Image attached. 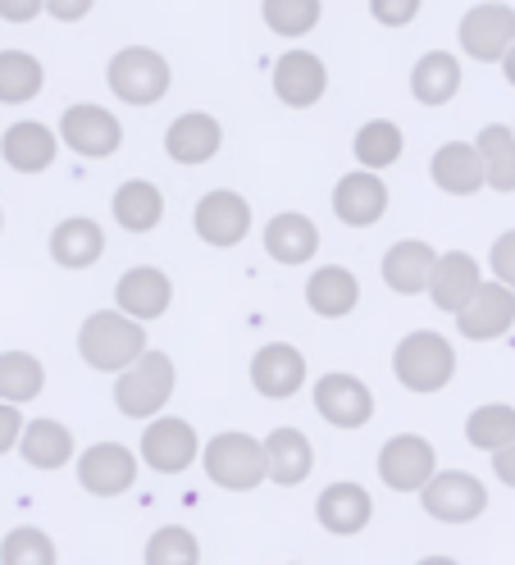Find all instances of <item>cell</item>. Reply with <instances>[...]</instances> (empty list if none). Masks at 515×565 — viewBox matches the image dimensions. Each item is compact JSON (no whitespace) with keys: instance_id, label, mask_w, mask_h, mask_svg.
I'll return each instance as SVG.
<instances>
[{"instance_id":"6da1fadb","label":"cell","mask_w":515,"mask_h":565,"mask_svg":"<svg viewBox=\"0 0 515 565\" xmlns=\"http://www.w3.org/2000/svg\"><path fill=\"white\" fill-rule=\"evenodd\" d=\"M147 324H137L124 310H92L78 324V356L96 374H124L147 356Z\"/></svg>"},{"instance_id":"7a4b0ae2","label":"cell","mask_w":515,"mask_h":565,"mask_svg":"<svg viewBox=\"0 0 515 565\" xmlns=\"http://www.w3.org/2000/svg\"><path fill=\"white\" fill-rule=\"evenodd\" d=\"M393 374L406 393L433 397L457 379V347L438 329H416L393 347Z\"/></svg>"},{"instance_id":"3957f363","label":"cell","mask_w":515,"mask_h":565,"mask_svg":"<svg viewBox=\"0 0 515 565\" xmlns=\"http://www.w3.org/2000/svg\"><path fill=\"white\" fill-rule=\"evenodd\" d=\"M179 387V365L169 351H147L137 365H128L124 374H115V411L124 419H142L151 424L155 415H164V406L174 402Z\"/></svg>"},{"instance_id":"277c9868","label":"cell","mask_w":515,"mask_h":565,"mask_svg":"<svg viewBox=\"0 0 515 565\" xmlns=\"http://www.w3.org/2000/svg\"><path fill=\"white\" fill-rule=\"evenodd\" d=\"M201 470L215 488L224 492H251L260 483H269V456H265V438L228 429L215 434L201 447Z\"/></svg>"},{"instance_id":"5b68a950","label":"cell","mask_w":515,"mask_h":565,"mask_svg":"<svg viewBox=\"0 0 515 565\" xmlns=\"http://www.w3.org/2000/svg\"><path fill=\"white\" fill-rule=\"evenodd\" d=\"M106 83L124 105L151 110L174 87V68H169V60L155 46H119L106 64Z\"/></svg>"},{"instance_id":"8992f818","label":"cell","mask_w":515,"mask_h":565,"mask_svg":"<svg viewBox=\"0 0 515 565\" xmlns=\"http://www.w3.org/2000/svg\"><path fill=\"white\" fill-rule=\"evenodd\" d=\"M461 55L474 64H502L506 51L515 46V6L506 0H479L457 23Z\"/></svg>"},{"instance_id":"52a82bcc","label":"cell","mask_w":515,"mask_h":565,"mask_svg":"<svg viewBox=\"0 0 515 565\" xmlns=\"http://www.w3.org/2000/svg\"><path fill=\"white\" fill-rule=\"evenodd\" d=\"M60 141L74 156L83 160H110L119 156L124 147V124L119 115L110 110V105H96V100H78V105H68V110L60 115Z\"/></svg>"},{"instance_id":"ba28073f","label":"cell","mask_w":515,"mask_h":565,"mask_svg":"<svg viewBox=\"0 0 515 565\" xmlns=\"http://www.w3.org/2000/svg\"><path fill=\"white\" fill-rule=\"evenodd\" d=\"M251 201L233 188H211L196 205H192V228L205 246H215V252H233V246H243L251 237Z\"/></svg>"},{"instance_id":"9c48e42d","label":"cell","mask_w":515,"mask_h":565,"mask_svg":"<svg viewBox=\"0 0 515 565\" xmlns=\"http://www.w3.org/2000/svg\"><path fill=\"white\" fill-rule=\"evenodd\" d=\"M201 434L196 424L183 419V415H155L147 424L142 443H137V456H142V466L155 470V475H183L201 461Z\"/></svg>"},{"instance_id":"30bf717a","label":"cell","mask_w":515,"mask_h":565,"mask_svg":"<svg viewBox=\"0 0 515 565\" xmlns=\"http://www.w3.org/2000/svg\"><path fill=\"white\" fill-rule=\"evenodd\" d=\"M74 475H78V488L92 492V498H124V492H132L137 475H142V456L115 438L92 443L78 451Z\"/></svg>"},{"instance_id":"8fae6325","label":"cell","mask_w":515,"mask_h":565,"mask_svg":"<svg viewBox=\"0 0 515 565\" xmlns=\"http://www.w3.org/2000/svg\"><path fill=\"white\" fill-rule=\"evenodd\" d=\"M311 397H315V415L324 424H333V429H365V424L374 419V387L352 374V370H329L315 379L311 387Z\"/></svg>"},{"instance_id":"7c38bea8","label":"cell","mask_w":515,"mask_h":565,"mask_svg":"<svg viewBox=\"0 0 515 565\" xmlns=\"http://www.w3.org/2000/svg\"><path fill=\"white\" fill-rule=\"evenodd\" d=\"M420 507L438 524H470L489 511V488L470 470H438L420 492Z\"/></svg>"},{"instance_id":"4fadbf2b","label":"cell","mask_w":515,"mask_h":565,"mask_svg":"<svg viewBox=\"0 0 515 565\" xmlns=\"http://www.w3.org/2000/svg\"><path fill=\"white\" fill-rule=\"evenodd\" d=\"M379 479L393 492H425L429 479L438 475V451L425 434H393L379 447V461H374Z\"/></svg>"},{"instance_id":"5bb4252c","label":"cell","mask_w":515,"mask_h":565,"mask_svg":"<svg viewBox=\"0 0 515 565\" xmlns=\"http://www.w3.org/2000/svg\"><path fill=\"white\" fill-rule=\"evenodd\" d=\"M452 320L465 342H497L515 329V292L497 278H484L479 292L465 301V310L452 315Z\"/></svg>"},{"instance_id":"9a60e30c","label":"cell","mask_w":515,"mask_h":565,"mask_svg":"<svg viewBox=\"0 0 515 565\" xmlns=\"http://www.w3.org/2000/svg\"><path fill=\"white\" fill-rule=\"evenodd\" d=\"M247 379H251V387H256L260 397L288 402V397H297L301 387H305V379H311V365H305L301 347H292V342H265V347H256Z\"/></svg>"},{"instance_id":"2e32d148","label":"cell","mask_w":515,"mask_h":565,"mask_svg":"<svg viewBox=\"0 0 515 565\" xmlns=\"http://www.w3.org/2000/svg\"><path fill=\"white\" fill-rule=\"evenodd\" d=\"M393 205L388 183L374 169H352L333 183V215L347 228H374Z\"/></svg>"},{"instance_id":"e0dca14e","label":"cell","mask_w":515,"mask_h":565,"mask_svg":"<svg viewBox=\"0 0 515 565\" xmlns=\"http://www.w3.org/2000/svg\"><path fill=\"white\" fill-rule=\"evenodd\" d=\"M273 96H279L288 110H311L329 96V64L315 51L292 46L288 55L273 60Z\"/></svg>"},{"instance_id":"ac0fdd59","label":"cell","mask_w":515,"mask_h":565,"mask_svg":"<svg viewBox=\"0 0 515 565\" xmlns=\"http://www.w3.org/2000/svg\"><path fill=\"white\" fill-rule=\"evenodd\" d=\"M174 306V278L160 265H132L119 274L115 282V310L132 315L137 324H155L160 315H169Z\"/></svg>"},{"instance_id":"d6986e66","label":"cell","mask_w":515,"mask_h":565,"mask_svg":"<svg viewBox=\"0 0 515 565\" xmlns=\"http://www.w3.org/2000/svg\"><path fill=\"white\" fill-rule=\"evenodd\" d=\"M60 132L42 119H14L6 132H0V160H6L14 173H23V179H37V173H46L55 160H60Z\"/></svg>"},{"instance_id":"ffe728a7","label":"cell","mask_w":515,"mask_h":565,"mask_svg":"<svg viewBox=\"0 0 515 565\" xmlns=\"http://www.w3.org/2000/svg\"><path fill=\"white\" fill-rule=\"evenodd\" d=\"M224 151V124L205 110H187L164 128V156L183 164V169H201Z\"/></svg>"},{"instance_id":"44dd1931","label":"cell","mask_w":515,"mask_h":565,"mask_svg":"<svg viewBox=\"0 0 515 565\" xmlns=\"http://www.w3.org/2000/svg\"><path fill=\"white\" fill-rule=\"evenodd\" d=\"M315 520H320L324 534L356 539V534H365L369 520H374V498L356 479H337V483H329L315 498Z\"/></svg>"},{"instance_id":"7402d4cb","label":"cell","mask_w":515,"mask_h":565,"mask_svg":"<svg viewBox=\"0 0 515 565\" xmlns=\"http://www.w3.org/2000/svg\"><path fill=\"white\" fill-rule=\"evenodd\" d=\"M260 246L273 265H288V269L311 265L320 252V224L311 215H301V210H279V215L265 224Z\"/></svg>"},{"instance_id":"603a6c76","label":"cell","mask_w":515,"mask_h":565,"mask_svg":"<svg viewBox=\"0 0 515 565\" xmlns=\"http://www.w3.org/2000/svg\"><path fill=\"white\" fill-rule=\"evenodd\" d=\"M429 179L448 196H479L489 188V173H484V160H479L474 141H442L429 156Z\"/></svg>"},{"instance_id":"cb8c5ba5","label":"cell","mask_w":515,"mask_h":565,"mask_svg":"<svg viewBox=\"0 0 515 565\" xmlns=\"http://www.w3.org/2000/svg\"><path fill=\"white\" fill-rule=\"evenodd\" d=\"M433 265H438V252L425 237H397L379 260V274L397 297H420V292H429Z\"/></svg>"},{"instance_id":"d4e9b609","label":"cell","mask_w":515,"mask_h":565,"mask_svg":"<svg viewBox=\"0 0 515 565\" xmlns=\"http://www.w3.org/2000/svg\"><path fill=\"white\" fill-rule=\"evenodd\" d=\"M484 282V265H479L470 252H438V265H433V278H429V301L442 310V315H461L465 301L479 292Z\"/></svg>"},{"instance_id":"484cf974","label":"cell","mask_w":515,"mask_h":565,"mask_svg":"<svg viewBox=\"0 0 515 565\" xmlns=\"http://www.w3.org/2000/svg\"><path fill=\"white\" fill-rule=\"evenodd\" d=\"M46 252H51V260L60 269L83 274V269H92L100 256H106V228H100L92 215H68V220H60L51 228Z\"/></svg>"},{"instance_id":"4316f807","label":"cell","mask_w":515,"mask_h":565,"mask_svg":"<svg viewBox=\"0 0 515 565\" xmlns=\"http://www.w3.org/2000/svg\"><path fill=\"white\" fill-rule=\"evenodd\" d=\"M461 83H465V68H461V55L452 51H425L410 68V96H416L425 110H442L461 96Z\"/></svg>"},{"instance_id":"83f0119b","label":"cell","mask_w":515,"mask_h":565,"mask_svg":"<svg viewBox=\"0 0 515 565\" xmlns=\"http://www.w3.org/2000/svg\"><path fill=\"white\" fill-rule=\"evenodd\" d=\"M305 306L320 320H347L361 306V278L347 265H320L305 278Z\"/></svg>"},{"instance_id":"f1b7e54d","label":"cell","mask_w":515,"mask_h":565,"mask_svg":"<svg viewBox=\"0 0 515 565\" xmlns=\"http://www.w3.org/2000/svg\"><path fill=\"white\" fill-rule=\"evenodd\" d=\"M265 456H269V483L279 488H297L315 470V447L292 424H279L273 434H265Z\"/></svg>"},{"instance_id":"f546056e","label":"cell","mask_w":515,"mask_h":565,"mask_svg":"<svg viewBox=\"0 0 515 565\" xmlns=\"http://www.w3.org/2000/svg\"><path fill=\"white\" fill-rule=\"evenodd\" d=\"M19 456L32 466V470H64L68 461H78L74 456V429H68L64 419H28V429L19 438Z\"/></svg>"},{"instance_id":"4dcf8cb0","label":"cell","mask_w":515,"mask_h":565,"mask_svg":"<svg viewBox=\"0 0 515 565\" xmlns=\"http://www.w3.org/2000/svg\"><path fill=\"white\" fill-rule=\"evenodd\" d=\"M110 215L124 233H155L164 220V192L151 179H128L110 196Z\"/></svg>"},{"instance_id":"1f68e13d","label":"cell","mask_w":515,"mask_h":565,"mask_svg":"<svg viewBox=\"0 0 515 565\" xmlns=\"http://www.w3.org/2000/svg\"><path fill=\"white\" fill-rule=\"evenodd\" d=\"M474 147H479V160H484L489 188L511 196L515 192V128L511 124H484L474 132Z\"/></svg>"},{"instance_id":"d6a6232c","label":"cell","mask_w":515,"mask_h":565,"mask_svg":"<svg viewBox=\"0 0 515 565\" xmlns=\"http://www.w3.org/2000/svg\"><path fill=\"white\" fill-rule=\"evenodd\" d=\"M46 87V64L32 51H0V105H28Z\"/></svg>"},{"instance_id":"836d02e7","label":"cell","mask_w":515,"mask_h":565,"mask_svg":"<svg viewBox=\"0 0 515 565\" xmlns=\"http://www.w3.org/2000/svg\"><path fill=\"white\" fill-rule=\"evenodd\" d=\"M406 151V132L393 124V119H365L352 137V156L361 169H374V173H384L401 160Z\"/></svg>"},{"instance_id":"e575fe53","label":"cell","mask_w":515,"mask_h":565,"mask_svg":"<svg viewBox=\"0 0 515 565\" xmlns=\"http://www.w3.org/2000/svg\"><path fill=\"white\" fill-rule=\"evenodd\" d=\"M46 387V365L32 351H0V402L28 406Z\"/></svg>"},{"instance_id":"d590c367","label":"cell","mask_w":515,"mask_h":565,"mask_svg":"<svg viewBox=\"0 0 515 565\" xmlns=\"http://www.w3.org/2000/svg\"><path fill=\"white\" fill-rule=\"evenodd\" d=\"M465 443L474 451H502L515 443V406L511 402H484L465 415Z\"/></svg>"},{"instance_id":"8d00e7d4","label":"cell","mask_w":515,"mask_h":565,"mask_svg":"<svg viewBox=\"0 0 515 565\" xmlns=\"http://www.w3.org/2000/svg\"><path fill=\"white\" fill-rule=\"evenodd\" d=\"M260 19L273 38L297 42V38H311L324 19V0H260Z\"/></svg>"},{"instance_id":"74e56055","label":"cell","mask_w":515,"mask_h":565,"mask_svg":"<svg viewBox=\"0 0 515 565\" xmlns=\"http://www.w3.org/2000/svg\"><path fill=\"white\" fill-rule=\"evenodd\" d=\"M0 565H60V547L46 529L37 524H14L0 539Z\"/></svg>"},{"instance_id":"f35d334b","label":"cell","mask_w":515,"mask_h":565,"mask_svg":"<svg viewBox=\"0 0 515 565\" xmlns=\"http://www.w3.org/2000/svg\"><path fill=\"white\" fill-rule=\"evenodd\" d=\"M142 565H201V543L187 524H160L142 547Z\"/></svg>"},{"instance_id":"ab89813d","label":"cell","mask_w":515,"mask_h":565,"mask_svg":"<svg viewBox=\"0 0 515 565\" xmlns=\"http://www.w3.org/2000/svg\"><path fill=\"white\" fill-rule=\"evenodd\" d=\"M425 0H369V19L379 28H410L420 19Z\"/></svg>"},{"instance_id":"60d3db41","label":"cell","mask_w":515,"mask_h":565,"mask_svg":"<svg viewBox=\"0 0 515 565\" xmlns=\"http://www.w3.org/2000/svg\"><path fill=\"white\" fill-rule=\"evenodd\" d=\"M489 269H493V278H497V282H506V288L515 292V228L497 233L493 252H489Z\"/></svg>"},{"instance_id":"b9f144b4","label":"cell","mask_w":515,"mask_h":565,"mask_svg":"<svg viewBox=\"0 0 515 565\" xmlns=\"http://www.w3.org/2000/svg\"><path fill=\"white\" fill-rule=\"evenodd\" d=\"M23 429H28L23 411H19V406H10V402H0V456L19 451V438H23Z\"/></svg>"},{"instance_id":"7bdbcfd3","label":"cell","mask_w":515,"mask_h":565,"mask_svg":"<svg viewBox=\"0 0 515 565\" xmlns=\"http://www.w3.org/2000/svg\"><path fill=\"white\" fill-rule=\"evenodd\" d=\"M96 10V0H46V14L55 23H83Z\"/></svg>"},{"instance_id":"ee69618b","label":"cell","mask_w":515,"mask_h":565,"mask_svg":"<svg viewBox=\"0 0 515 565\" xmlns=\"http://www.w3.org/2000/svg\"><path fill=\"white\" fill-rule=\"evenodd\" d=\"M37 14H46V0H0V19L6 23H32Z\"/></svg>"},{"instance_id":"f6af8a7d","label":"cell","mask_w":515,"mask_h":565,"mask_svg":"<svg viewBox=\"0 0 515 565\" xmlns=\"http://www.w3.org/2000/svg\"><path fill=\"white\" fill-rule=\"evenodd\" d=\"M493 475H497L506 488H515V443L502 447V451H493Z\"/></svg>"},{"instance_id":"bcb514c9","label":"cell","mask_w":515,"mask_h":565,"mask_svg":"<svg viewBox=\"0 0 515 565\" xmlns=\"http://www.w3.org/2000/svg\"><path fill=\"white\" fill-rule=\"evenodd\" d=\"M497 68H502V78H506V87H515V46L506 51V60H502Z\"/></svg>"},{"instance_id":"7dc6e473","label":"cell","mask_w":515,"mask_h":565,"mask_svg":"<svg viewBox=\"0 0 515 565\" xmlns=\"http://www.w3.org/2000/svg\"><path fill=\"white\" fill-rule=\"evenodd\" d=\"M416 565H461V561L457 556H420Z\"/></svg>"},{"instance_id":"c3c4849f","label":"cell","mask_w":515,"mask_h":565,"mask_svg":"<svg viewBox=\"0 0 515 565\" xmlns=\"http://www.w3.org/2000/svg\"><path fill=\"white\" fill-rule=\"evenodd\" d=\"M0 233H6V210H0Z\"/></svg>"},{"instance_id":"681fc988","label":"cell","mask_w":515,"mask_h":565,"mask_svg":"<svg viewBox=\"0 0 515 565\" xmlns=\"http://www.w3.org/2000/svg\"><path fill=\"white\" fill-rule=\"evenodd\" d=\"M288 565H301V561H288Z\"/></svg>"},{"instance_id":"f907efd6","label":"cell","mask_w":515,"mask_h":565,"mask_svg":"<svg viewBox=\"0 0 515 565\" xmlns=\"http://www.w3.org/2000/svg\"><path fill=\"white\" fill-rule=\"evenodd\" d=\"M511 128H515V124H511Z\"/></svg>"}]
</instances>
